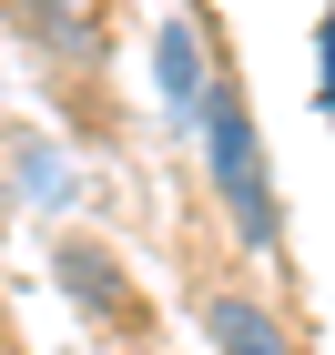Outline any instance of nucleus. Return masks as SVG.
<instances>
[{
	"mask_svg": "<svg viewBox=\"0 0 335 355\" xmlns=\"http://www.w3.org/2000/svg\"><path fill=\"white\" fill-rule=\"evenodd\" d=\"M203 335H214V355H295V335H284L275 304H254V295H203Z\"/></svg>",
	"mask_w": 335,
	"mask_h": 355,
	"instance_id": "nucleus-5",
	"label": "nucleus"
},
{
	"mask_svg": "<svg viewBox=\"0 0 335 355\" xmlns=\"http://www.w3.org/2000/svg\"><path fill=\"white\" fill-rule=\"evenodd\" d=\"M0 183H10V203H31V214H71V203H82L71 153L41 142V132H0Z\"/></svg>",
	"mask_w": 335,
	"mask_h": 355,
	"instance_id": "nucleus-3",
	"label": "nucleus"
},
{
	"mask_svg": "<svg viewBox=\"0 0 335 355\" xmlns=\"http://www.w3.org/2000/svg\"><path fill=\"white\" fill-rule=\"evenodd\" d=\"M315 112L335 122V10L315 21Z\"/></svg>",
	"mask_w": 335,
	"mask_h": 355,
	"instance_id": "nucleus-7",
	"label": "nucleus"
},
{
	"mask_svg": "<svg viewBox=\"0 0 335 355\" xmlns=\"http://www.w3.org/2000/svg\"><path fill=\"white\" fill-rule=\"evenodd\" d=\"M194 132H203V173H214V203H223V223H234V244L275 254L284 244V203H275V173H264V142H254V112H244V92H234V71H214Z\"/></svg>",
	"mask_w": 335,
	"mask_h": 355,
	"instance_id": "nucleus-1",
	"label": "nucleus"
},
{
	"mask_svg": "<svg viewBox=\"0 0 335 355\" xmlns=\"http://www.w3.org/2000/svg\"><path fill=\"white\" fill-rule=\"evenodd\" d=\"M51 274H61V295L82 304V315H102L112 335H142V295L122 284V264H112V244H51Z\"/></svg>",
	"mask_w": 335,
	"mask_h": 355,
	"instance_id": "nucleus-2",
	"label": "nucleus"
},
{
	"mask_svg": "<svg viewBox=\"0 0 335 355\" xmlns=\"http://www.w3.org/2000/svg\"><path fill=\"white\" fill-rule=\"evenodd\" d=\"M122 355H153V345H122Z\"/></svg>",
	"mask_w": 335,
	"mask_h": 355,
	"instance_id": "nucleus-8",
	"label": "nucleus"
},
{
	"mask_svg": "<svg viewBox=\"0 0 335 355\" xmlns=\"http://www.w3.org/2000/svg\"><path fill=\"white\" fill-rule=\"evenodd\" d=\"M214 71H223V61H203V31L194 21H163V31H153V82H163V112H173V122H203Z\"/></svg>",
	"mask_w": 335,
	"mask_h": 355,
	"instance_id": "nucleus-4",
	"label": "nucleus"
},
{
	"mask_svg": "<svg viewBox=\"0 0 335 355\" xmlns=\"http://www.w3.org/2000/svg\"><path fill=\"white\" fill-rule=\"evenodd\" d=\"M21 41L51 61H102V21H82V10H21Z\"/></svg>",
	"mask_w": 335,
	"mask_h": 355,
	"instance_id": "nucleus-6",
	"label": "nucleus"
}]
</instances>
